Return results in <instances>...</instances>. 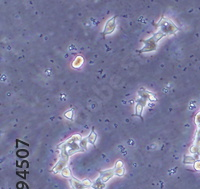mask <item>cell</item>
<instances>
[{"instance_id": "obj_5", "label": "cell", "mask_w": 200, "mask_h": 189, "mask_svg": "<svg viewBox=\"0 0 200 189\" xmlns=\"http://www.w3.org/2000/svg\"><path fill=\"white\" fill-rule=\"evenodd\" d=\"M87 139H88V142H89L90 144H92V145L95 144L96 140H97V134H96V132L94 131V130H92L91 132H90V134L87 136Z\"/></svg>"}, {"instance_id": "obj_8", "label": "cell", "mask_w": 200, "mask_h": 189, "mask_svg": "<svg viewBox=\"0 0 200 189\" xmlns=\"http://www.w3.org/2000/svg\"><path fill=\"white\" fill-rule=\"evenodd\" d=\"M65 116L69 118V119H72V116H73V111L72 110H69V111H66L65 112Z\"/></svg>"}, {"instance_id": "obj_4", "label": "cell", "mask_w": 200, "mask_h": 189, "mask_svg": "<svg viewBox=\"0 0 200 189\" xmlns=\"http://www.w3.org/2000/svg\"><path fill=\"white\" fill-rule=\"evenodd\" d=\"M116 25H115V18L112 17L110 20H108V22L105 25L104 29H103V34H110L113 31L115 30Z\"/></svg>"}, {"instance_id": "obj_7", "label": "cell", "mask_w": 200, "mask_h": 189, "mask_svg": "<svg viewBox=\"0 0 200 189\" xmlns=\"http://www.w3.org/2000/svg\"><path fill=\"white\" fill-rule=\"evenodd\" d=\"M82 62H83V59H82L81 57H77L75 59V61L73 62V66L74 67H80V66L82 65Z\"/></svg>"}, {"instance_id": "obj_1", "label": "cell", "mask_w": 200, "mask_h": 189, "mask_svg": "<svg viewBox=\"0 0 200 189\" xmlns=\"http://www.w3.org/2000/svg\"><path fill=\"white\" fill-rule=\"evenodd\" d=\"M166 35H168L166 33V31L164 30L163 28L160 29L157 33H155L153 36H151L147 40H144L142 41L144 43V46L141 48V50L139 52L143 53V52H150V51H153L156 49V46H157V43L161 40L163 37H165Z\"/></svg>"}, {"instance_id": "obj_3", "label": "cell", "mask_w": 200, "mask_h": 189, "mask_svg": "<svg viewBox=\"0 0 200 189\" xmlns=\"http://www.w3.org/2000/svg\"><path fill=\"white\" fill-rule=\"evenodd\" d=\"M114 175H115V168H111L105 171H100V176L98 178L100 179V181L103 184H106L107 181L110 180Z\"/></svg>"}, {"instance_id": "obj_6", "label": "cell", "mask_w": 200, "mask_h": 189, "mask_svg": "<svg viewBox=\"0 0 200 189\" xmlns=\"http://www.w3.org/2000/svg\"><path fill=\"white\" fill-rule=\"evenodd\" d=\"M61 175L63 177H66V178H71L72 175H71V172H70V169L66 166L63 170L61 171Z\"/></svg>"}, {"instance_id": "obj_2", "label": "cell", "mask_w": 200, "mask_h": 189, "mask_svg": "<svg viewBox=\"0 0 200 189\" xmlns=\"http://www.w3.org/2000/svg\"><path fill=\"white\" fill-rule=\"evenodd\" d=\"M70 182H71V186L73 189H95L93 188V183L90 182L89 180L80 181L71 177L70 178Z\"/></svg>"}]
</instances>
